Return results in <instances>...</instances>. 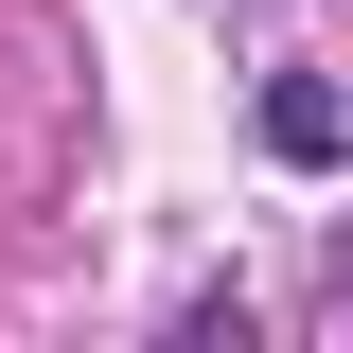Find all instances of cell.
<instances>
[{
  "mask_svg": "<svg viewBox=\"0 0 353 353\" xmlns=\"http://www.w3.org/2000/svg\"><path fill=\"white\" fill-rule=\"evenodd\" d=\"M265 159H301V176L353 159V88H336V71H283V88H265Z\"/></svg>",
  "mask_w": 353,
  "mask_h": 353,
  "instance_id": "1",
  "label": "cell"
}]
</instances>
